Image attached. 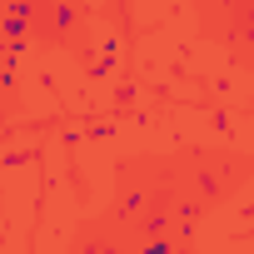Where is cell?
<instances>
[{
  "mask_svg": "<svg viewBox=\"0 0 254 254\" xmlns=\"http://www.w3.org/2000/svg\"><path fill=\"white\" fill-rule=\"evenodd\" d=\"M135 254H175V244H170L165 234H155V239H145V244H140Z\"/></svg>",
  "mask_w": 254,
  "mask_h": 254,
  "instance_id": "2",
  "label": "cell"
},
{
  "mask_svg": "<svg viewBox=\"0 0 254 254\" xmlns=\"http://www.w3.org/2000/svg\"><path fill=\"white\" fill-rule=\"evenodd\" d=\"M50 20H55V30H70V25H75V10H70V5H55Z\"/></svg>",
  "mask_w": 254,
  "mask_h": 254,
  "instance_id": "4",
  "label": "cell"
},
{
  "mask_svg": "<svg viewBox=\"0 0 254 254\" xmlns=\"http://www.w3.org/2000/svg\"><path fill=\"white\" fill-rule=\"evenodd\" d=\"M165 224H170V214H145V219H140V229H145L150 239H155V234H165Z\"/></svg>",
  "mask_w": 254,
  "mask_h": 254,
  "instance_id": "3",
  "label": "cell"
},
{
  "mask_svg": "<svg viewBox=\"0 0 254 254\" xmlns=\"http://www.w3.org/2000/svg\"><path fill=\"white\" fill-rule=\"evenodd\" d=\"M25 20H30V5H25V0H10V10H5V35L20 40V35H25Z\"/></svg>",
  "mask_w": 254,
  "mask_h": 254,
  "instance_id": "1",
  "label": "cell"
},
{
  "mask_svg": "<svg viewBox=\"0 0 254 254\" xmlns=\"http://www.w3.org/2000/svg\"><path fill=\"white\" fill-rule=\"evenodd\" d=\"M0 254H5V239H0Z\"/></svg>",
  "mask_w": 254,
  "mask_h": 254,
  "instance_id": "5",
  "label": "cell"
}]
</instances>
